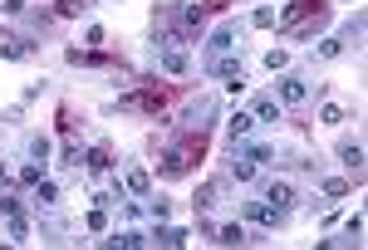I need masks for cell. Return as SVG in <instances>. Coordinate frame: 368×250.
Wrapping results in <instances>:
<instances>
[{
	"label": "cell",
	"mask_w": 368,
	"mask_h": 250,
	"mask_svg": "<svg viewBox=\"0 0 368 250\" xmlns=\"http://www.w3.org/2000/svg\"><path fill=\"white\" fill-rule=\"evenodd\" d=\"M315 15H324V0H295V5L280 15V29L290 35L295 25H304V20H315Z\"/></svg>",
	"instance_id": "obj_4"
},
{
	"label": "cell",
	"mask_w": 368,
	"mask_h": 250,
	"mask_svg": "<svg viewBox=\"0 0 368 250\" xmlns=\"http://www.w3.org/2000/svg\"><path fill=\"white\" fill-rule=\"evenodd\" d=\"M84 162H88V172H113V152L108 147H88Z\"/></svg>",
	"instance_id": "obj_13"
},
{
	"label": "cell",
	"mask_w": 368,
	"mask_h": 250,
	"mask_svg": "<svg viewBox=\"0 0 368 250\" xmlns=\"http://www.w3.org/2000/svg\"><path fill=\"white\" fill-rule=\"evenodd\" d=\"M5 236H10V240H29V226H25V216H5Z\"/></svg>",
	"instance_id": "obj_20"
},
{
	"label": "cell",
	"mask_w": 368,
	"mask_h": 250,
	"mask_svg": "<svg viewBox=\"0 0 368 250\" xmlns=\"http://www.w3.org/2000/svg\"><path fill=\"white\" fill-rule=\"evenodd\" d=\"M285 64H290L285 49H270V54H265V69H285Z\"/></svg>",
	"instance_id": "obj_30"
},
{
	"label": "cell",
	"mask_w": 368,
	"mask_h": 250,
	"mask_svg": "<svg viewBox=\"0 0 368 250\" xmlns=\"http://www.w3.org/2000/svg\"><path fill=\"white\" fill-rule=\"evenodd\" d=\"M40 177H45V162H25V172H20V182H25V186H35Z\"/></svg>",
	"instance_id": "obj_27"
},
{
	"label": "cell",
	"mask_w": 368,
	"mask_h": 250,
	"mask_svg": "<svg viewBox=\"0 0 368 250\" xmlns=\"http://www.w3.org/2000/svg\"><path fill=\"white\" fill-rule=\"evenodd\" d=\"M245 221L260 226V231H275V226H285V211L270 206V201H251V206H245Z\"/></svg>",
	"instance_id": "obj_3"
},
{
	"label": "cell",
	"mask_w": 368,
	"mask_h": 250,
	"mask_svg": "<svg viewBox=\"0 0 368 250\" xmlns=\"http://www.w3.org/2000/svg\"><path fill=\"white\" fill-rule=\"evenodd\" d=\"M226 128H231V142H241V138H251L256 118H251V113H231V123H226Z\"/></svg>",
	"instance_id": "obj_15"
},
{
	"label": "cell",
	"mask_w": 368,
	"mask_h": 250,
	"mask_svg": "<svg viewBox=\"0 0 368 250\" xmlns=\"http://www.w3.org/2000/svg\"><path fill=\"white\" fill-rule=\"evenodd\" d=\"M275 20H280V15H275V5H260V10L251 15V25H256V29H270Z\"/></svg>",
	"instance_id": "obj_25"
},
{
	"label": "cell",
	"mask_w": 368,
	"mask_h": 250,
	"mask_svg": "<svg viewBox=\"0 0 368 250\" xmlns=\"http://www.w3.org/2000/svg\"><path fill=\"white\" fill-rule=\"evenodd\" d=\"M88 231H108V216H103V206H94V211H88Z\"/></svg>",
	"instance_id": "obj_32"
},
{
	"label": "cell",
	"mask_w": 368,
	"mask_h": 250,
	"mask_svg": "<svg viewBox=\"0 0 368 250\" xmlns=\"http://www.w3.org/2000/svg\"><path fill=\"white\" fill-rule=\"evenodd\" d=\"M275 88H280V103H304V99H310V84H304L299 74H285Z\"/></svg>",
	"instance_id": "obj_8"
},
{
	"label": "cell",
	"mask_w": 368,
	"mask_h": 250,
	"mask_svg": "<svg viewBox=\"0 0 368 250\" xmlns=\"http://www.w3.org/2000/svg\"><path fill=\"white\" fill-rule=\"evenodd\" d=\"M20 5H25V0H0V10H5V15H20Z\"/></svg>",
	"instance_id": "obj_36"
},
{
	"label": "cell",
	"mask_w": 368,
	"mask_h": 250,
	"mask_svg": "<svg viewBox=\"0 0 368 250\" xmlns=\"http://www.w3.org/2000/svg\"><path fill=\"white\" fill-rule=\"evenodd\" d=\"M162 103H167L162 88H143V93H123V99H118L123 113H162Z\"/></svg>",
	"instance_id": "obj_2"
},
{
	"label": "cell",
	"mask_w": 368,
	"mask_h": 250,
	"mask_svg": "<svg viewBox=\"0 0 368 250\" xmlns=\"http://www.w3.org/2000/svg\"><path fill=\"white\" fill-rule=\"evenodd\" d=\"M0 182H5V167H0Z\"/></svg>",
	"instance_id": "obj_37"
},
{
	"label": "cell",
	"mask_w": 368,
	"mask_h": 250,
	"mask_svg": "<svg viewBox=\"0 0 368 250\" xmlns=\"http://www.w3.org/2000/svg\"><path fill=\"white\" fill-rule=\"evenodd\" d=\"M251 118H256V123H280V99H270V93H260V99L251 103Z\"/></svg>",
	"instance_id": "obj_9"
},
{
	"label": "cell",
	"mask_w": 368,
	"mask_h": 250,
	"mask_svg": "<svg viewBox=\"0 0 368 250\" xmlns=\"http://www.w3.org/2000/svg\"><path fill=\"white\" fill-rule=\"evenodd\" d=\"M265 201L280 206V211H290V206H295V186H290V182H270V186H265Z\"/></svg>",
	"instance_id": "obj_10"
},
{
	"label": "cell",
	"mask_w": 368,
	"mask_h": 250,
	"mask_svg": "<svg viewBox=\"0 0 368 250\" xmlns=\"http://www.w3.org/2000/svg\"><path fill=\"white\" fill-rule=\"evenodd\" d=\"M217 240H221V245H241V240H245V226H236V221H231V226H221V231H217Z\"/></svg>",
	"instance_id": "obj_23"
},
{
	"label": "cell",
	"mask_w": 368,
	"mask_h": 250,
	"mask_svg": "<svg viewBox=\"0 0 368 250\" xmlns=\"http://www.w3.org/2000/svg\"><path fill=\"white\" fill-rule=\"evenodd\" d=\"M103 40H108V35H103V25H88V29H84V45H88V49H99Z\"/></svg>",
	"instance_id": "obj_28"
},
{
	"label": "cell",
	"mask_w": 368,
	"mask_h": 250,
	"mask_svg": "<svg viewBox=\"0 0 368 250\" xmlns=\"http://www.w3.org/2000/svg\"><path fill=\"white\" fill-rule=\"evenodd\" d=\"M211 201H217V186H211V182H206V186H201V192H197V206H211Z\"/></svg>",
	"instance_id": "obj_33"
},
{
	"label": "cell",
	"mask_w": 368,
	"mask_h": 250,
	"mask_svg": "<svg viewBox=\"0 0 368 250\" xmlns=\"http://www.w3.org/2000/svg\"><path fill=\"white\" fill-rule=\"evenodd\" d=\"M349 45H358V25H349V29H339L334 40H324V45H315V59H339Z\"/></svg>",
	"instance_id": "obj_6"
},
{
	"label": "cell",
	"mask_w": 368,
	"mask_h": 250,
	"mask_svg": "<svg viewBox=\"0 0 368 250\" xmlns=\"http://www.w3.org/2000/svg\"><path fill=\"white\" fill-rule=\"evenodd\" d=\"M344 236H354V240L363 236V216H349V226H344Z\"/></svg>",
	"instance_id": "obj_35"
},
{
	"label": "cell",
	"mask_w": 368,
	"mask_h": 250,
	"mask_svg": "<svg viewBox=\"0 0 368 250\" xmlns=\"http://www.w3.org/2000/svg\"><path fill=\"white\" fill-rule=\"evenodd\" d=\"M245 158H251V162H260V167H265V162H275V152H270L265 142H251V147H245Z\"/></svg>",
	"instance_id": "obj_24"
},
{
	"label": "cell",
	"mask_w": 368,
	"mask_h": 250,
	"mask_svg": "<svg viewBox=\"0 0 368 250\" xmlns=\"http://www.w3.org/2000/svg\"><path fill=\"white\" fill-rule=\"evenodd\" d=\"M0 216H20V201L15 197H0Z\"/></svg>",
	"instance_id": "obj_34"
},
{
	"label": "cell",
	"mask_w": 368,
	"mask_h": 250,
	"mask_svg": "<svg viewBox=\"0 0 368 250\" xmlns=\"http://www.w3.org/2000/svg\"><path fill=\"white\" fill-rule=\"evenodd\" d=\"M231 45H236V29H217V35H211V54H217V59H221Z\"/></svg>",
	"instance_id": "obj_19"
},
{
	"label": "cell",
	"mask_w": 368,
	"mask_h": 250,
	"mask_svg": "<svg viewBox=\"0 0 368 250\" xmlns=\"http://www.w3.org/2000/svg\"><path fill=\"white\" fill-rule=\"evenodd\" d=\"M201 152H206V138H201V128L187 138V142H177V147H167V158H162V177H182V172H192L197 162H201Z\"/></svg>",
	"instance_id": "obj_1"
},
{
	"label": "cell",
	"mask_w": 368,
	"mask_h": 250,
	"mask_svg": "<svg viewBox=\"0 0 368 250\" xmlns=\"http://www.w3.org/2000/svg\"><path fill=\"white\" fill-rule=\"evenodd\" d=\"M256 172H260V162H251L245 152H236V158H231V177L236 182H256Z\"/></svg>",
	"instance_id": "obj_12"
},
{
	"label": "cell",
	"mask_w": 368,
	"mask_h": 250,
	"mask_svg": "<svg viewBox=\"0 0 368 250\" xmlns=\"http://www.w3.org/2000/svg\"><path fill=\"white\" fill-rule=\"evenodd\" d=\"M29 162H49V138H29Z\"/></svg>",
	"instance_id": "obj_22"
},
{
	"label": "cell",
	"mask_w": 368,
	"mask_h": 250,
	"mask_svg": "<svg viewBox=\"0 0 368 250\" xmlns=\"http://www.w3.org/2000/svg\"><path fill=\"white\" fill-rule=\"evenodd\" d=\"M88 5H94V0H64V5H59V15H84Z\"/></svg>",
	"instance_id": "obj_31"
},
{
	"label": "cell",
	"mask_w": 368,
	"mask_h": 250,
	"mask_svg": "<svg viewBox=\"0 0 368 250\" xmlns=\"http://www.w3.org/2000/svg\"><path fill=\"white\" fill-rule=\"evenodd\" d=\"M123 186H128L133 197H152V177L143 167H128V177H123Z\"/></svg>",
	"instance_id": "obj_11"
},
{
	"label": "cell",
	"mask_w": 368,
	"mask_h": 250,
	"mask_svg": "<svg viewBox=\"0 0 368 250\" xmlns=\"http://www.w3.org/2000/svg\"><path fill=\"white\" fill-rule=\"evenodd\" d=\"M147 240H158V245H187V231H182V226H158V236H147Z\"/></svg>",
	"instance_id": "obj_17"
},
{
	"label": "cell",
	"mask_w": 368,
	"mask_h": 250,
	"mask_svg": "<svg viewBox=\"0 0 368 250\" xmlns=\"http://www.w3.org/2000/svg\"><path fill=\"white\" fill-rule=\"evenodd\" d=\"M113 245H147V236L143 231H123V236H113Z\"/></svg>",
	"instance_id": "obj_29"
},
{
	"label": "cell",
	"mask_w": 368,
	"mask_h": 250,
	"mask_svg": "<svg viewBox=\"0 0 368 250\" xmlns=\"http://www.w3.org/2000/svg\"><path fill=\"white\" fill-rule=\"evenodd\" d=\"M25 54H29V45L20 35H0V59H25Z\"/></svg>",
	"instance_id": "obj_14"
},
{
	"label": "cell",
	"mask_w": 368,
	"mask_h": 250,
	"mask_svg": "<svg viewBox=\"0 0 368 250\" xmlns=\"http://www.w3.org/2000/svg\"><path fill=\"white\" fill-rule=\"evenodd\" d=\"M324 197H329V201L349 197V182H344V177H324Z\"/></svg>",
	"instance_id": "obj_21"
},
{
	"label": "cell",
	"mask_w": 368,
	"mask_h": 250,
	"mask_svg": "<svg viewBox=\"0 0 368 250\" xmlns=\"http://www.w3.org/2000/svg\"><path fill=\"white\" fill-rule=\"evenodd\" d=\"M177 40H182V35H167V40H162V69H167V74H187V49H182Z\"/></svg>",
	"instance_id": "obj_7"
},
{
	"label": "cell",
	"mask_w": 368,
	"mask_h": 250,
	"mask_svg": "<svg viewBox=\"0 0 368 250\" xmlns=\"http://www.w3.org/2000/svg\"><path fill=\"white\" fill-rule=\"evenodd\" d=\"M54 201H59V186H54V182H45V177H40V182H35V206H45V211H49V206H54Z\"/></svg>",
	"instance_id": "obj_16"
},
{
	"label": "cell",
	"mask_w": 368,
	"mask_h": 250,
	"mask_svg": "<svg viewBox=\"0 0 368 250\" xmlns=\"http://www.w3.org/2000/svg\"><path fill=\"white\" fill-rule=\"evenodd\" d=\"M339 158H344L349 172H363V147H358V142H344V147H339Z\"/></svg>",
	"instance_id": "obj_18"
},
{
	"label": "cell",
	"mask_w": 368,
	"mask_h": 250,
	"mask_svg": "<svg viewBox=\"0 0 368 250\" xmlns=\"http://www.w3.org/2000/svg\"><path fill=\"white\" fill-rule=\"evenodd\" d=\"M211 74H217L231 93H241V88H245V69H241V59H211Z\"/></svg>",
	"instance_id": "obj_5"
},
{
	"label": "cell",
	"mask_w": 368,
	"mask_h": 250,
	"mask_svg": "<svg viewBox=\"0 0 368 250\" xmlns=\"http://www.w3.org/2000/svg\"><path fill=\"white\" fill-rule=\"evenodd\" d=\"M319 118H324V123H329V128H339V123H344V118H349V113H344V108H339V103H324V113H319Z\"/></svg>",
	"instance_id": "obj_26"
}]
</instances>
